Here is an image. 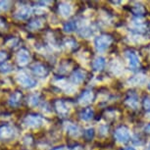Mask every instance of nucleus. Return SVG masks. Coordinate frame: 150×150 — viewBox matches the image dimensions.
<instances>
[{
	"instance_id": "obj_34",
	"label": "nucleus",
	"mask_w": 150,
	"mask_h": 150,
	"mask_svg": "<svg viewBox=\"0 0 150 150\" xmlns=\"http://www.w3.org/2000/svg\"><path fill=\"white\" fill-rule=\"evenodd\" d=\"M125 150H135L134 148H132V147H128V148H126Z\"/></svg>"
},
{
	"instance_id": "obj_32",
	"label": "nucleus",
	"mask_w": 150,
	"mask_h": 150,
	"mask_svg": "<svg viewBox=\"0 0 150 150\" xmlns=\"http://www.w3.org/2000/svg\"><path fill=\"white\" fill-rule=\"evenodd\" d=\"M144 131H145L146 132H148V134H150V124H149V125H147V126L145 127Z\"/></svg>"
},
{
	"instance_id": "obj_21",
	"label": "nucleus",
	"mask_w": 150,
	"mask_h": 150,
	"mask_svg": "<svg viewBox=\"0 0 150 150\" xmlns=\"http://www.w3.org/2000/svg\"><path fill=\"white\" fill-rule=\"evenodd\" d=\"M13 65L9 63V62L5 61L4 63H1L0 64V72L3 73V74H8L10 72L13 71Z\"/></svg>"
},
{
	"instance_id": "obj_12",
	"label": "nucleus",
	"mask_w": 150,
	"mask_h": 150,
	"mask_svg": "<svg viewBox=\"0 0 150 150\" xmlns=\"http://www.w3.org/2000/svg\"><path fill=\"white\" fill-rule=\"evenodd\" d=\"M22 98H23L22 92L18 91V90L14 91L12 94L9 96V98H8V104H9L11 107H18L22 102Z\"/></svg>"
},
{
	"instance_id": "obj_7",
	"label": "nucleus",
	"mask_w": 150,
	"mask_h": 150,
	"mask_svg": "<svg viewBox=\"0 0 150 150\" xmlns=\"http://www.w3.org/2000/svg\"><path fill=\"white\" fill-rule=\"evenodd\" d=\"M65 131L68 132V134L73 137H78L81 135V129L79 128L76 124L71 123V122H66L64 125Z\"/></svg>"
},
{
	"instance_id": "obj_11",
	"label": "nucleus",
	"mask_w": 150,
	"mask_h": 150,
	"mask_svg": "<svg viewBox=\"0 0 150 150\" xmlns=\"http://www.w3.org/2000/svg\"><path fill=\"white\" fill-rule=\"evenodd\" d=\"M86 72L83 70H76L70 77V81L71 83H74V84H79L83 81L84 79H86Z\"/></svg>"
},
{
	"instance_id": "obj_31",
	"label": "nucleus",
	"mask_w": 150,
	"mask_h": 150,
	"mask_svg": "<svg viewBox=\"0 0 150 150\" xmlns=\"http://www.w3.org/2000/svg\"><path fill=\"white\" fill-rule=\"evenodd\" d=\"M8 58V54L5 51H0V63H4Z\"/></svg>"
},
{
	"instance_id": "obj_19",
	"label": "nucleus",
	"mask_w": 150,
	"mask_h": 150,
	"mask_svg": "<svg viewBox=\"0 0 150 150\" xmlns=\"http://www.w3.org/2000/svg\"><path fill=\"white\" fill-rule=\"evenodd\" d=\"M93 115H94L93 110L91 108H86L81 112L80 117L81 120H83V121H89L93 118Z\"/></svg>"
},
{
	"instance_id": "obj_35",
	"label": "nucleus",
	"mask_w": 150,
	"mask_h": 150,
	"mask_svg": "<svg viewBox=\"0 0 150 150\" xmlns=\"http://www.w3.org/2000/svg\"><path fill=\"white\" fill-rule=\"evenodd\" d=\"M147 150H150V143H149V145H148V147H147Z\"/></svg>"
},
{
	"instance_id": "obj_28",
	"label": "nucleus",
	"mask_w": 150,
	"mask_h": 150,
	"mask_svg": "<svg viewBox=\"0 0 150 150\" xmlns=\"http://www.w3.org/2000/svg\"><path fill=\"white\" fill-rule=\"evenodd\" d=\"M94 135V129H87L84 132V137H86V139H91Z\"/></svg>"
},
{
	"instance_id": "obj_30",
	"label": "nucleus",
	"mask_w": 150,
	"mask_h": 150,
	"mask_svg": "<svg viewBox=\"0 0 150 150\" xmlns=\"http://www.w3.org/2000/svg\"><path fill=\"white\" fill-rule=\"evenodd\" d=\"M7 28V22L6 20L2 17H0V30H4Z\"/></svg>"
},
{
	"instance_id": "obj_16",
	"label": "nucleus",
	"mask_w": 150,
	"mask_h": 150,
	"mask_svg": "<svg viewBox=\"0 0 150 150\" xmlns=\"http://www.w3.org/2000/svg\"><path fill=\"white\" fill-rule=\"evenodd\" d=\"M93 99V93L90 90H86L81 93V95L79 97V103L81 105H87L92 101Z\"/></svg>"
},
{
	"instance_id": "obj_17",
	"label": "nucleus",
	"mask_w": 150,
	"mask_h": 150,
	"mask_svg": "<svg viewBox=\"0 0 150 150\" xmlns=\"http://www.w3.org/2000/svg\"><path fill=\"white\" fill-rule=\"evenodd\" d=\"M43 26V20L41 18H36L33 21H30L29 24H28V28L30 30H38Z\"/></svg>"
},
{
	"instance_id": "obj_6",
	"label": "nucleus",
	"mask_w": 150,
	"mask_h": 150,
	"mask_svg": "<svg viewBox=\"0 0 150 150\" xmlns=\"http://www.w3.org/2000/svg\"><path fill=\"white\" fill-rule=\"evenodd\" d=\"M32 13H33V10L30 7L23 6L21 8H19V9L14 13L13 17H14V19L19 20V21H21V20H27L30 17Z\"/></svg>"
},
{
	"instance_id": "obj_14",
	"label": "nucleus",
	"mask_w": 150,
	"mask_h": 150,
	"mask_svg": "<svg viewBox=\"0 0 150 150\" xmlns=\"http://www.w3.org/2000/svg\"><path fill=\"white\" fill-rule=\"evenodd\" d=\"M126 56L129 60V66H131L132 69H135V68L138 67V65H139V59H138L137 55L135 54L134 51H131V50L126 51Z\"/></svg>"
},
{
	"instance_id": "obj_33",
	"label": "nucleus",
	"mask_w": 150,
	"mask_h": 150,
	"mask_svg": "<svg viewBox=\"0 0 150 150\" xmlns=\"http://www.w3.org/2000/svg\"><path fill=\"white\" fill-rule=\"evenodd\" d=\"M53 150H68L66 147H64V146H62V147H57V148H54Z\"/></svg>"
},
{
	"instance_id": "obj_29",
	"label": "nucleus",
	"mask_w": 150,
	"mask_h": 150,
	"mask_svg": "<svg viewBox=\"0 0 150 150\" xmlns=\"http://www.w3.org/2000/svg\"><path fill=\"white\" fill-rule=\"evenodd\" d=\"M143 105H144V109H145V111L150 113V98L149 97H145V98H144Z\"/></svg>"
},
{
	"instance_id": "obj_4",
	"label": "nucleus",
	"mask_w": 150,
	"mask_h": 150,
	"mask_svg": "<svg viewBox=\"0 0 150 150\" xmlns=\"http://www.w3.org/2000/svg\"><path fill=\"white\" fill-rule=\"evenodd\" d=\"M115 139L118 142L121 143H126L129 140V131L126 127H120L115 131L114 132Z\"/></svg>"
},
{
	"instance_id": "obj_13",
	"label": "nucleus",
	"mask_w": 150,
	"mask_h": 150,
	"mask_svg": "<svg viewBox=\"0 0 150 150\" xmlns=\"http://www.w3.org/2000/svg\"><path fill=\"white\" fill-rule=\"evenodd\" d=\"M126 104L132 109H137L139 106V101H138V96L134 92H129L128 97L126 99Z\"/></svg>"
},
{
	"instance_id": "obj_20",
	"label": "nucleus",
	"mask_w": 150,
	"mask_h": 150,
	"mask_svg": "<svg viewBox=\"0 0 150 150\" xmlns=\"http://www.w3.org/2000/svg\"><path fill=\"white\" fill-rule=\"evenodd\" d=\"M64 32L67 33H71L73 32H75L77 30V22L76 21H70L66 23L64 25V28H63Z\"/></svg>"
},
{
	"instance_id": "obj_22",
	"label": "nucleus",
	"mask_w": 150,
	"mask_h": 150,
	"mask_svg": "<svg viewBox=\"0 0 150 150\" xmlns=\"http://www.w3.org/2000/svg\"><path fill=\"white\" fill-rule=\"evenodd\" d=\"M39 100H40V96H39V94H33L29 97L28 103H29L30 106L35 107L39 104Z\"/></svg>"
},
{
	"instance_id": "obj_15",
	"label": "nucleus",
	"mask_w": 150,
	"mask_h": 150,
	"mask_svg": "<svg viewBox=\"0 0 150 150\" xmlns=\"http://www.w3.org/2000/svg\"><path fill=\"white\" fill-rule=\"evenodd\" d=\"M58 9L60 15L64 18H68L72 14V6L67 2H61L58 6Z\"/></svg>"
},
{
	"instance_id": "obj_5",
	"label": "nucleus",
	"mask_w": 150,
	"mask_h": 150,
	"mask_svg": "<svg viewBox=\"0 0 150 150\" xmlns=\"http://www.w3.org/2000/svg\"><path fill=\"white\" fill-rule=\"evenodd\" d=\"M30 60V54L26 48H21L16 55V61L19 66H26Z\"/></svg>"
},
{
	"instance_id": "obj_26",
	"label": "nucleus",
	"mask_w": 150,
	"mask_h": 150,
	"mask_svg": "<svg viewBox=\"0 0 150 150\" xmlns=\"http://www.w3.org/2000/svg\"><path fill=\"white\" fill-rule=\"evenodd\" d=\"M65 45H66L68 48L74 49V48L77 47V42L72 38H68V39H66V41H65Z\"/></svg>"
},
{
	"instance_id": "obj_18",
	"label": "nucleus",
	"mask_w": 150,
	"mask_h": 150,
	"mask_svg": "<svg viewBox=\"0 0 150 150\" xmlns=\"http://www.w3.org/2000/svg\"><path fill=\"white\" fill-rule=\"evenodd\" d=\"M92 67L95 71H101L105 67V59L103 57H97L94 59L92 63Z\"/></svg>"
},
{
	"instance_id": "obj_24",
	"label": "nucleus",
	"mask_w": 150,
	"mask_h": 150,
	"mask_svg": "<svg viewBox=\"0 0 150 150\" xmlns=\"http://www.w3.org/2000/svg\"><path fill=\"white\" fill-rule=\"evenodd\" d=\"M79 33H80V35L83 36V38H89V36L92 35V30L90 29L89 27H84L79 30Z\"/></svg>"
},
{
	"instance_id": "obj_27",
	"label": "nucleus",
	"mask_w": 150,
	"mask_h": 150,
	"mask_svg": "<svg viewBox=\"0 0 150 150\" xmlns=\"http://www.w3.org/2000/svg\"><path fill=\"white\" fill-rule=\"evenodd\" d=\"M10 4L9 1H0V11H7L10 8Z\"/></svg>"
},
{
	"instance_id": "obj_10",
	"label": "nucleus",
	"mask_w": 150,
	"mask_h": 150,
	"mask_svg": "<svg viewBox=\"0 0 150 150\" xmlns=\"http://www.w3.org/2000/svg\"><path fill=\"white\" fill-rule=\"evenodd\" d=\"M55 108H56V111L61 117H66V116L69 114V106L68 104L65 102L63 100H57L55 102Z\"/></svg>"
},
{
	"instance_id": "obj_1",
	"label": "nucleus",
	"mask_w": 150,
	"mask_h": 150,
	"mask_svg": "<svg viewBox=\"0 0 150 150\" xmlns=\"http://www.w3.org/2000/svg\"><path fill=\"white\" fill-rule=\"evenodd\" d=\"M25 127L30 129H38L43 125V118L39 115H28L23 122Z\"/></svg>"
},
{
	"instance_id": "obj_8",
	"label": "nucleus",
	"mask_w": 150,
	"mask_h": 150,
	"mask_svg": "<svg viewBox=\"0 0 150 150\" xmlns=\"http://www.w3.org/2000/svg\"><path fill=\"white\" fill-rule=\"evenodd\" d=\"M32 72L35 74V76L40 78H45L48 75V69L44 65H42L40 63H35L32 66Z\"/></svg>"
},
{
	"instance_id": "obj_25",
	"label": "nucleus",
	"mask_w": 150,
	"mask_h": 150,
	"mask_svg": "<svg viewBox=\"0 0 150 150\" xmlns=\"http://www.w3.org/2000/svg\"><path fill=\"white\" fill-rule=\"evenodd\" d=\"M145 81V78H144V76H135L132 79V80H129V83H132V86H134V84H138V83H142Z\"/></svg>"
},
{
	"instance_id": "obj_2",
	"label": "nucleus",
	"mask_w": 150,
	"mask_h": 150,
	"mask_svg": "<svg viewBox=\"0 0 150 150\" xmlns=\"http://www.w3.org/2000/svg\"><path fill=\"white\" fill-rule=\"evenodd\" d=\"M16 81L25 88H33V87L36 86V81L28 75L26 72L20 73L16 77Z\"/></svg>"
},
{
	"instance_id": "obj_3",
	"label": "nucleus",
	"mask_w": 150,
	"mask_h": 150,
	"mask_svg": "<svg viewBox=\"0 0 150 150\" xmlns=\"http://www.w3.org/2000/svg\"><path fill=\"white\" fill-rule=\"evenodd\" d=\"M112 41H113L112 36H110L108 35H101L97 36L94 40L96 50L97 51H104V50H106L110 46Z\"/></svg>"
},
{
	"instance_id": "obj_9",
	"label": "nucleus",
	"mask_w": 150,
	"mask_h": 150,
	"mask_svg": "<svg viewBox=\"0 0 150 150\" xmlns=\"http://www.w3.org/2000/svg\"><path fill=\"white\" fill-rule=\"evenodd\" d=\"M15 137V129L9 126H3L0 128V139L7 140Z\"/></svg>"
},
{
	"instance_id": "obj_23",
	"label": "nucleus",
	"mask_w": 150,
	"mask_h": 150,
	"mask_svg": "<svg viewBox=\"0 0 150 150\" xmlns=\"http://www.w3.org/2000/svg\"><path fill=\"white\" fill-rule=\"evenodd\" d=\"M132 13L134 14L135 16H143V14H144V7L142 6L141 4H137V5H134V7H132Z\"/></svg>"
}]
</instances>
